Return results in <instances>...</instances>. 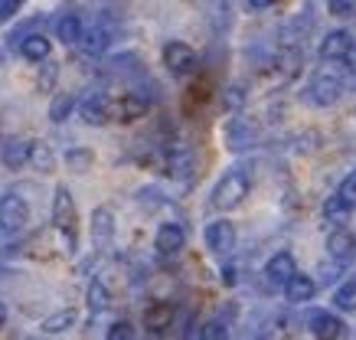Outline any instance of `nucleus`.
Returning <instances> with one entry per match:
<instances>
[{
  "mask_svg": "<svg viewBox=\"0 0 356 340\" xmlns=\"http://www.w3.org/2000/svg\"><path fill=\"white\" fill-rule=\"evenodd\" d=\"M30 222V207L20 193H3L0 197V232L3 236H20Z\"/></svg>",
  "mask_w": 356,
  "mask_h": 340,
  "instance_id": "7ed1b4c3",
  "label": "nucleus"
},
{
  "mask_svg": "<svg viewBox=\"0 0 356 340\" xmlns=\"http://www.w3.org/2000/svg\"><path fill=\"white\" fill-rule=\"evenodd\" d=\"M307 327H311V334L317 340H340L346 324L337 314H330V311H314L311 318H307Z\"/></svg>",
  "mask_w": 356,
  "mask_h": 340,
  "instance_id": "f8f14e48",
  "label": "nucleus"
},
{
  "mask_svg": "<svg viewBox=\"0 0 356 340\" xmlns=\"http://www.w3.org/2000/svg\"><path fill=\"white\" fill-rule=\"evenodd\" d=\"M30 167L40 174H53L56 170V154L46 141H33L30 144Z\"/></svg>",
  "mask_w": 356,
  "mask_h": 340,
  "instance_id": "aec40b11",
  "label": "nucleus"
},
{
  "mask_svg": "<svg viewBox=\"0 0 356 340\" xmlns=\"http://www.w3.org/2000/svg\"><path fill=\"white\" fill-rule=\"evenodd\" d=\"M108 301H111V295H108V288L102 285V282H92V285H88V307H92V314L105 311Z\"/></svg>",
  "mask_w": 356,
  "mask_h": 340,
  "instance_id": "bb28decb",
  "label": "nucleus"
},
{
  "mask_svg": "<svg viewBox=\"0 0 356 340\" xmlns=\"http://www.w3.org/2000/svg\"><path fill=\"white\" fill-rule=\"evenodd\" d=\"M92 164H95V154L88 151V147H72V151H65V167H69V170L86 174V170H92Z\"/></svg>",
  "mask_w": 356,
  "mask_h": 340,
  "instance_id": "b1692460",
  "label": "nucleus"
},
{
  "mask_svg": "<svg viewBox=\"0 0 356 340\" xmlns=\"http://www.w3.org/2000/svg\"><path fill=\"white\" fill-rule=\"evenodd\" d=\"M49 53H53V43H49L43 33H30L20 40V56L26 63H46Z\"/></svg>",
  "mask_w": 356,
  "mask_h": 340,
  "instance_id": "dca6fc26",
  "label": "nucleus"
},
{
  "mask_svg": "<svg viewBox=\"0 0 356 340\" xmlns=\"http://www.w3.org/2000/svg\"><path fill=\"white\" fill-rule=\"evenodd\" d=\"M298 275V262H294L291 252H275L265 265V278H268L275 288H284Z\"/></svg>",
  "mask_w": 356,
  "mask_h": 340,
  "instance_id": "9d476101",
  "label": "nucleus"
},
{
  "mask_svg": "<svg viewBox=\"0 0 356 340\" xmlns=\"http://www.w3.org/2000/svg\"><path fill=\"white\" fill-rule=\"evenodd\" d=\"M222 102H226V108H242V102H245V88H242V86H229L226 95H222Z\"/></svg>",
  "mask_w": 356,
  "mask_h": 340,
  "instance_id": "2f4dec72",
  "label": "nucleus"
},
{
  "mask_svg": "<svg viewBox=\"0 0 356 340\" xmlns=\"http://www.w3.org/2000/svg\"><path fill=\"white\" fill-rule=\"evenodd\" d=\"M259 340H271V337H259Z\"/></svg>",
  "mask_w": 356,
  "mask_h": 340,
  "instance_id": "e433bc0d",
  "label": "nucleus"
},
{
  "mask_svg": "<svg viewBox=\"0 0 356 340\" xmlns=\"http://www.w3.org/2000/svg\"><path fill=\"white\" fill-rule=\"evenodd\" d=\"M105 340H134V327H131L128 321H115L105 334Z\"/></svg>",
  "mask_w": 356,
  "mask_h": 340,
  "instance_id": "c756f323",
  "label": "nucleus"
},
{
  "mask_svg": "<svg viewBox=\"0 0 356 340\" xmlns=\"http://www.w3.org/2000/svg\"><path fill=\"white\" fill-rule=\"evenodd\" d=\"M79 115H82V121H86V124L102 128V124L111 118V99H108V95H102V92H95V95H88V99L79 105Z\"/></svg>",
  "mask_w": 356,
  "mask_h": 340,
  "instance_id": "ddd939ff",
  "label": "nucleus"
},
{
  "mask_svg": "<svg viewBox=\"0 0 356 340\" xmlns=\"http://www.w3.org/2000/svg\"><path fill=\"white\" fill-rule=\"evenodd\" d=\"M196 53H193V46H186L180 43V40H170V43L163 46V66L170 69L173 76H190L196 69Z\"/></svg>",
  "mask_w": 356,
  "mask_h": 340,
  "instance_id": "39448f33",
  "label": "nucleus"
},
{
  "mask_svg": "<svg viewBox=\"0 0 356 340\" xmlns=\"http://www.w3.org/2000/svg\"><path fill=\"white\" fill-rule=\"evenodd\" d=\"M340 95H343V79L337 76L334 69H321V72L311 79V86H307V99H311L314 105H321V108L337 105Z\"/></svg>",
  "mask_w": 356,
  "mask_h": 340,
  "instance_id": "20e7f679",
  "label": "nucleus"
},
{
  "mask_svg": "<svg viewBox=\"0 0 356 340\" xmlns=\"http://www.w3.org/2000/svg\"><path fill=\"white\" fill-rule=\"evenodd\" d=\"M111 236H115V216H111V209L98 207L92 213V242H95L98 249H105L111 242Z\"/></svg>",
  "mask_w": 356,
  "mask_h": 340,
  "instance_id": "2eb2a0df",
  "label": "nucleus"
},
{
  "mask_svg": "<svg viewBox=\"0 0 356 340\" xmlns=\"http://www.w3.org/2000/svg\"><path fill=\"white\" fill-rule=\"evenodd\" d=\"M248 190H252V180H248L245 170L236 167V170L222 174V180L213 187V207H216L219 213H229V209H236L245 203Z\"/></svg>",
  "mask_w": 356,
  "mask_h": 340,
  "instance_id": "f257e3e1",
  "label": "nucleus"
},
{
  "mask_svg": "<svg viewBox=\"0 0 356 340\" xmlns=\"http://www.w3.org/2000/svg\"><path fill=\"white\" fill-rule=\"evenodd\" d=\"M56 76H59V66L46 63V66H43V76H40V88H43V92H49V88H53V82H56Z\"/></svg>",
  "mask_w": 356,
  "mask_h": 340,
  "instance_id": "72a5a7b5",
  "label": "nucleus"
},
{
  "mask_svg": "<svg viewBox=\"0 0 356 340\" xmlns=\"http://www.w3.org/2000/svg\"><path fill=\"white\" fill-rule=\"evenodd\" d=\"M30 144L33 141H23V138H7L0 144V164L10 167V170H20L23 164H30Z\"/></svg>",
  "mask_w": 356,
  "mask_h": 340,
  "instance_id": "4468645a",
  "label": "nucleus"
},
{
  "mask_svg": "<svg viewBox=\"0 0 356 340\" xmlns=\"http://www.w3.org/2000/svg\"><path fill=\"white\" fill-rule=\"evenodd\" d=\"M72 108H76V99H72L69 92H59V95L53 99V105H49V121L59 124V121H65L69 115H72Z\"/></svg>",
  "mask_w": 356,
  "mask_h": 340,
  "instance_id": "393cba45",
  "label": "nucleus"
},
{
  "mask_svg": "<svg viewBox=\"0 0 356 340\" xmlns=\"http://www.w3.org/2000/svg\"><path fill=\"white\" fill-rule=\"evenodd\" d=\"M186 245V232L180 222H161L157 236H154V249L161 255H177Z\"/></svg>",
  "mask_w": 356,
  "mask_h": 340,
  "instance_id": "9b49d317",
  "label": "nucleus"
},
{
  "mask_svg": "<svg viewBox=\"0 0 356 340\" xmlns=\"http://www.w3.org/2000/svg\"><path fill=\"white\" fill-rule=\"evenodd\" d=\"M20 13V0H0V23L13 20Z\"/></svg>",
  "mask_w": 356,
  "mask_h": 340,
  "instance_id": "473e14b6",
  "label": "nucleus"
},
{
  "mask_svg": "<svg viewBox=\"0 0 356 340\" xmlns=\"http://www.w3.org/2000/svg\"><path fill=\"white\" fill-rule=\"evenodd\" d=\"M7 324V307H3V301H0V327Z\"/></svg>",
  "mask_w": 356,
  "mask_h": 340,
  "instance_id": "c9c22d12",
  "label": "nucleus"
},
{
  "mask_svg": "<svg viewBox=\"0 0 356 340\" xmlns=\"http://www.w3.org/2000/svg\"><path fill=\"white\" fill-rule=\"evenodd\" d=\"M353 33H346V30H330V33L321 40V59L324 63H340L346 56L353 53Z\"/></svg>",
  "mask_w": 356,
  "mask_h": 340,
  "instance_id": "6e6552de",
  "label": "nucleus"
},
{
  "mask_svg": "<svg viewBox=\"0 0 356 340\" xmlns=\"http://www.w3.org/2000/svg\"><path fill=\"white\" fill-rule=\"evenodd\" d=\"M334 305L340 311H356V278L353 282H343V285L334 291Z\"/></svg>",
  "mask_w": 356,
  "mask_h": 340,
  "instance_id": "a878e982",
  "label": "nucleus"
},
{
  "mask_svg": "<svg viewBox=\"0 0 356 340\" xmlns=\"http://www.w3.org/2000/svg\"><path fill=\"white\" fill-rule=\"evenodd\" d=\"M271 7H275L271 0H248V3H245L248 13H261V10H271Z\"/></svg>",
  "mask_w": 356,
  "mask_h": 340,
  "instance_id": "f704fd0d",
  "label": "nucleus"
},
{
  "mask_svg": "<svg viewBox=\"0 0 356 340\" xmlns=\"http://www.w3.org/2000/svg\"><path fill=\"white\" fill-rule=\"evenodd\" d=\"M79 46H82V53H86V56H102L105 49H108V30H105V26L82 30V40H79Z\"/></svg>",
  "mask_w": 356,
  "mask_h": 340,
  "instance_id": "412c9836",
  "label": "nucleus"
},
{
  "mask_svg": "<svg viewBox=\"0 0 356 340\" xmlns=\"http://www.w3.org/2000/svg\"><path fill=\"white\" fill-rule=\"evenodd\" d=\"M350 213H353V207H346L343 200L337 197H327V203H324V220L327 222H337V229H343V222L350 220Z\"/></svg>",
  "mask_w": 356,
  "mask_h": 340,
  "instance_id": "5701e85b",
  "label": "nucleus"
},
{
  "mask_svg": "<svg viewBox=\"0 0 356 340\" xmlns=\"http://www.w3.org/2000/svg\"><path fill=\"white\" fill-rule=\"evenodd\" d=\"M327 10L334 13V17H356V3L353 0H330Z\"/></svg>",
  "mask_w": 356,
  "mask_h": 340,
  "instance_id": "7c9ffc66",
  "label": "nucleus"
},
{
  "mask_svg": "<svg viewBox=\"0 0 356 340\" xmlns=\"http://www.w3.org/2000/svg\"><path fill=\"white\" fill-rule=\"evenodd\" d=\"M147 108H151V99H147V95H140V92H124L118 102H111V118L138 121L147 115Z\"/></svg>",
  "mask_w": 356,
  "mask_h": 340,
  "instance_id": "0eeeda50",
  "label": "nucleus"
},
{
  "mask_svg": "<svg viewBox=\"0 0 356 340\" xmlns=\"http://www.w3.org/2000/svg\"><path fill=\"white\" fill-rule=\"evenodd\" d=\"M76 318H79V314L72 311V307H63V311L49 314L40 327H43V334H65L69 327H76Z\"/></svg>",
  "mask_w": 356,
  "mask_h": 340,
  "instance_id": "4be33fe9",
  "label": "nucleus"
},
{
  "mask_svg": "<svg viewBox=\"0 0 356 340\" xmlns=\"http://www.w3.org/2000/svg\"><path fill=\"white\" fill-rule=\"evenodd\" d=\"M200 340H229V330H226V324L219 318H213V321H206L203 324V330H200Z\"/></svg>",
  "mask_w": 356,
  "mask_h": 340,
  "instance_id": "cd10ccee",
  "label": "nucleus"
},
{
  "mask_svg": "<svg viewBox=\"0 0 356 340\" xmlns=\"http://www.w3.org/2000/svg\"><path fill=\"white\" fill-rule=\"evenodd\" d=\"M76 200H72V193H69V187L65 184H59L53 193V226L65 236V242H69V249L76 245Z\"/></svg>",
  "mask_w": 356,
  "mask_h": 340,
  "instance_id": "f03ea898",
  "label": "nucleus"
},
{
  "mask_svg": "<svg viewBox=\"0 0 356 340\" xmlns=\"http://www.w3.org/2000/svg\"><path fill=\"white\" fill-rule=\"evenodd\" d=\"M82 17L79 13H63L59 20H56V40L65 46H76L79 40H82Z\"/></svg>",
  "mask_w": 356,
  "mask_h": 340,
  "instance_id": "f3484780",
  "label": "nucleus"
},
{
  "mask_svg": "<svg viewBox=\"0 0 356 340\" xmlns=\"http://www.w3.org/2000/svg\"><path fill=\"white\" fill-rule=\"evenodd\" d=\"M170 321H173V305L170 301H154L147 311H144V327L147 330H167L170 327Z\"/></svg>",
  "mask_w": 356,
  "mask_h": 340,
  "instance_id": "6ab92c4d",
  "label": "nucleus"
},
{
  "mask_svg": "<svg viewBox=\"0 0 356 340\" xmlns=\"http://www.w3.org/2000/svg\"><path fill=\"white\" fill-rule=\"evenodd\" d=\"M327 255L337 265H350L356 259V236L350 229H334L327 236Z\"/></svg>",
  "mask_w": 356,
  "mask_h": 340,
  "instance_id": "1a4fd4ad",
  "label": "nucleus"
},
{
  "mask_svg": "<svg viewBox=\"0 0 356 340\" xmlns=\"http://www.w3.org/2000/svg\"><path fill=\"white\" fill-rule=\"evenodd\" d=\"M314 291H317V285H314V278L311 275H294L291 282L284 285V298L291 301V305H304V301H311Z\"/></svg>",
  "mask_w": 356,
  "mask_h": 340,
  "instance_id": "a211bd4d",
  "label": "nucleus"
},
{
  "mask_svg": "<svg viewBox=\"0 0 356 340\" xmlns=\"http://www.w3.org/2000/svg\"><path fill=\"white\" fill-rule=\"evenodd\" d=\"M206 249L213 255H229L236 249V226L229 220H216L206 226Z\"/></svg>",
  "mask_w": 356,
  "mask_h": 340,
  "instance_id": "423d86ee",
  "label": "nucleus"
},
{
  "mask_svg": "<svg viewBox=\"0 0 356 340\" xmlns=\"http://www.w3.org/2000/svg\"><path fill=\"white\" fill-rule=\"evenodd\" d=\"M337 197L343 200L346 207H356V170H353V174H346L343 180H340V187H337Z\"/></svg>",
  "mask_w": 356,
  "mask_h": 340,
  "instance_id": "c85d7f7f",
  "label": "nucleus"
}]
</instances>
